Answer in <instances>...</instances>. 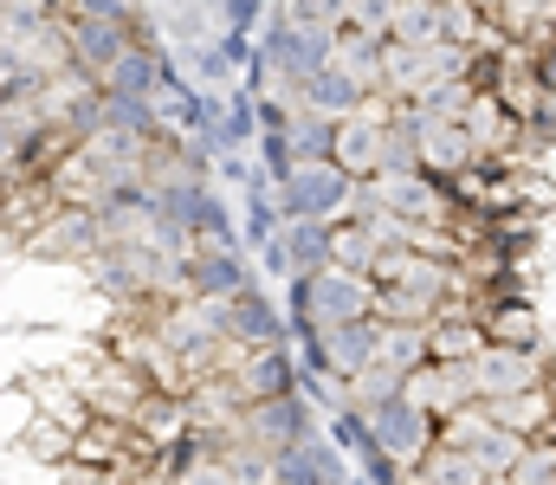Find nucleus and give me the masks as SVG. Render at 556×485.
Wrapping results in <instances>:
<instances>
[{
  "mask_svg": "<svg viewBox=\"0 0 556 485\" xmlns=\"http://www.w3.org/2000/svg\"><path fill=\"white\" fill-rule=\"evenodd\" d=\"M356 194L363 181L343 175L337 162H298L291 175L273 181V201H278V220H350L356 214Z\"/></svg>",
  "mask_w": 556,
  "mask_h": 485,
  "instance_id": "1",
  "label": "nucleus"
},
{
  "mask_svg": "<svg viewBox=\"0 0 556 485\" xmlns=\"http://www.w3.org/2000/svg\"><path fill=\"white\" fill-rule=\"evenodd\" d=\"M291 305H298L304 330L363 323V318H376V279L369 272H350V266H324V272H304L291 285Z\"/></svg>",
  "mask_w": 556,
  "mask_h": 485,
  "instance_id": "2",
  "label": "nucleus"
},
{
  "mask_svg": "<svg viewBox=\"0 0 556 485\" xmlns=\"http://www.w3.org/2000/svg\"><path fill=\"white\" fill-rule=\"evenodd\" d=\"M363 201H376L382 214H395L402 227H446L453 220V194L440 175L427 168H382L376 181H363Z\"/></svg>",
  "mask_w": 556,
  "mask_h": 485,
  "instance_id": "3",
  "label": "nucleus"
},
{
  "mask_svg": "<svg viewBox=\"0 0 556 485\" xmlns=\"http://www.w3.org/2000/svg\"><path fill=\"white\" fill-rule=\"evenodd\" d=\"M363 427H369V447L395 467H420L427 447H433V414H420L408 395H389V401L363 408Z\"/></svg>",
  "mask_w": 556,
  "mask_h": 485,
  "instance_id": "4",
  "label": "nucleus"
},
{
  "mask_svg": "<svg viewBox=\"0 0 556 485\" xmlns=\"http://www.w3.org/2000/svg\"><path fill=\"white\" fill-rule=\"evenodd\" d=\"M382 137H389V104L369 98V104H356L350 117H337V130H330V162H337L343 175H356V181H376V175H382Z\"/></svg>",
  "mask_w": 556,
  "mask_h": 485,
  "instance_id": "5",
  "label": "nucleus"
},
{
  "mask_svg": "<svg viewBox=\"0 0 556 485\" xmlns=\"http://www.w3.org/2000/svg\"><path fill=\"white\" fill-rule=\"evenodd\" d=\"M466 369H472V388H479V401L525 395V388H544V382H551L544 356H538V349H518V343H485L479 356H466Z\"/></svg>",
  "mask_w": 556,
  "mask_h": 485,
  "instance_id": "6",
  "label": "nucleus"
},
{
  "mask_svg": "<svg viewBox=\"0 0 556 485\" xmlns=\"http://www.w3.org/2000/svg\"><path fill=\"white\" fill-rule=\"evenodd\" d=\"M240 441H253V447H291V441H304V434H317V414H311V401H304V388H291V395H273V401H253L247 414H240V427H233Z\"/></svg>",
  "mask_w": 556,
  "mask_h": 485,
  "instance_id": "7",
  "label": "nucleus"
},
{
  "mask_svg": "<svg viewBox=\"0 0 556 485\" xmlns=\"http://www.w3.org/2000/svg\"><path fill=\"white\" fill-rule=\"evenodd\" d=\"M402 395L415 401L420 414H433V427L446 421V414H459V408H472L479 401V388H472V369L466 362H420L402 375Z\"/></svg>",
  "mask_w": 556,
  "mask_h": 485,
  "instance_id": "8",
  "label": "nucleus"
},
{
  "mask_svg": "<svg viewBox=\"0 0 556 485\" xmlns=\"http://www.w3.org/2000/svg\"><path fill=\"white\" fill-rule=\"evenodd\" d=\"M227 375H233L240 401L253 408V401H273V395H291V388H298V375H304V362L291 356V343H260V349H240Z\"/></svg>",
  "mask_w": 556,
  "mask_h": 485,
  "instance_id": "9",
  "label": "nucleus"
},
{
  "mask_svg": "<svg viewBox=\"0 0 556 485\" xmlns=\"http://www.w3.org/2000/svg\"><path fill=\"white\" fill-rule=\"evenodd\" d=\"M376 362V318L363 323H330V330H311V362L304 369H317V375H363Z\"/></svg>",
  "mask_w": 556,
  "mask_h": 485,
  "instance_id": "10",
  "label": "nucleus"
},
{
  "mask_svg": "<svg viewBox=\"0 0 556 485\" xmlns=\"http://www.w3.org/2000/svg\"><path fill=\"white\" fill-rule=\"evenodd\" d=\"M220 336L233 349H260V343H285V311L260 285H240L233 298H220Z\"/></svg>",
  "mask_w": 556,
  "mask_h": 485,
  "instance_id": "11",
  "label": "nucleus"
},
{
  "mask_svg": "<svg viewBox=\"0 0 556 485\" xmlns=\"http://www.w3.org/2000/svg\"><path fill=\"white\" fill-rule=\"evenodd\" d=\"M343 480H350V467H343L337 441H324V434H304V441L273 454V485H343Z\"/></svg>",
  "mask_w": 556,
  "mask_h": 485,
  "instance_id": "12",
  "label": "nucleus"
},
{
  "mask_svg": "<svg viewBox=\"0 0 556 485\" xmlns=\"http://www.w3.org/2000/svg\"><path fill=\"white\" fill-rule=\"evenodd\" d=\"M415 150H420V168L440 175V181H459V175H472V162H479L459 124H446V117H420V111H415Z\"/></svg>",
  "mask_w": 556,
  "mask_h": 485,
  "instance_id": "13",
  "label": "nucleus"
},
{
  "mask_svg": "<svg viewBox=\"0 0 556 485\" xmlns=\"http://www.w3.org/2000/svg\"><path fill=\"white\" fill-rule=\"evenodd\" d=\"M72 46H78L72 59L104 78V72L130 52V33H124V20H78V26H72Z\"/></svg>",
  "mask_w": 556,
  "mask_h": 485,
  "instance_id": "14",
  "label": "nucleus"
},
{
  "mask_svg": "<svg viewBox=\"0 0 556 485\" xmlns=\"http://www.w3.org/2000/svg\"><path fill=\"white\" fill-rule=\"evenodd\" d=\"M479 349H485V323L479 318L446 311V318L427 323V362H466V356H479Z\"/></svg>",
  "mask_w": 556,
  "mask_h": 485,
  "instance_id": "15",
  "label": "nucleus"
},
{
  "mask_svg": "<svg viewBox=\"0 0 556 485\" xmlns=\"http://www.w3.org/2000/svg\"><path fill=\"white\" fill-rule=\"evenodd\" d=\"M285 259H291V279L304 272H324L330 266V220H285Z\"/></svg>",
  "mask_w": 556,
  "mask_h": 485,
  "instance_id": "16",
  "label": "nucleus"
},
{
  "mask_svg": "<svg viewBox=\"0 0 556 485\" xmlns=\"http://www.w3.org/2000/svg\"><path fill=\"white\" fill-rule=\"evenodd\" d=\"M376 362L408 375L427 362V323H376Z\"/></svg>",
  "mask_w": 556,
  "mask_h": 485,
  "instance_id": "17",
  "label": "nucleus"
},
{
  "mask_svg": "<svg viewBox=\"0 0 556 485\" xmlns=\"http://www.w3.org/2000/svg\"><path fill=\"white\" fill-rule=\"evenodd\" d=\"M485 323V343H518V349H538V311L531 305H498V311H479Z\"/></svg>",
  "mask_w": 556,
  "mask_h": 485,
  "instance_id": "18",
  "label": "nucleus"
}]
</instances>
